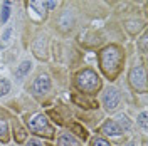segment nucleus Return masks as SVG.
<instances>
[{
    "label": "nucleus",
    "mask_w": 148,
    "mask_h": 146,
    "mask_svg": "<svg viewBox=\"0 0 148 146\" xmlns=\"http://www.w3.org/2000/svg\"><path fill=\"white\" fill-rule=\"evenodd\" d=\"M5 133H7V123L0 119V138H5Z\"/></svg>",
    "instance_id": "15"
},
{
    "label": "nucleus",
    "mask_w": 148,
    "mask_h": 146,
    "mask_svg": "<svg viewBox=\"0 0 148 146\" xmlns=\"http://www.w3.org/2000/svg\"><path fill=\"white\" fill-rule=\"evenodd\" d=\"M138 123H140V126H141L143 129H147V113H141V114H140Z\"/></svg>",
    "instance_id": "14"
},
{
    "label": "nucleus",
    "mask_w": 148,
    "mask_h": 146,
    "mask_svg": "<svg viewBox=\"0 0 148 146\" xmlns=\"http://www.w3.org/2000/svg\"><path fill=\"white\" fill-rule=\"evenodd\" d=\"M14 131H17V138H15V139H17L18 143H22V141L25 139V133H24V129L18 128V126H14ZM14 136H15V134H14Z\"/></svg>",
    "instance_id": "13"
},
{
    "label": "nucleus",
    "mask_w": 148,
    "mask_h": 146,
    "mask_svg": "<svg viewBox=\"0 0 148 146\" xmlns=\"http://www.w3.org/2000/svg\"><path fill=\"white\" fill-rule=\"evenodd\" d=\"M56 7V2L54 0H51V2H49V9H54Z\"/></svg>",
    "instance_id": "20"
},
{
    "label": "nucleus",
    "mask_w": 148,
    "mask_h": 146,
    "mask_svg": "<svg viewBox=\"0 0 148 146\" xmlns=\"http://www.w3.org/2000/svg\"><path fill=\"white\" fill-rule=\"evenodd\" d=\"M30 69H32V62H30V61H24V62L17 67V71H15V77H17V79L25 77V76L30 72Z\"/></svg>",
    "instance_id": "9"
},
{
    "label": "nucleus",
    "mask_w": 148,
    "mask_h": 146,
    "mask_svg": "<svg viewBox=\"0 0 148 146\" xmlns=\"http://www.w3.org/2000/svg\"><path fill=\"white\" fill-rule=\"evenodd\" d=\"M130 82L136 91H145L147 89V74L141 65H136L130 71Z\"/></svg>",
    "instance_id": "3"
},
{
    "label": "nucleus",
    "mask_w": 148,
    "mask_h": 146,
    "mask_svg": "<svg viewBox=\"0 0 148 146\" xmlns=\"http://www.w3.org/2000/svg\"><path fill=\"white\" fill-rule=\"evenodd\" d=\"M92 146H110V143L104 141V139H101V138H96V139L92 141Z\"/></svg>",
    "instance_id": "16"
},
{
    "label": "nucleus",
    "mask_w": 148,
    "mask_h": 146,
    "mask_svg": "<svg viewBox=\"0 0 148 146\" xmlns=\"http://www.w3.org/2000/svg\"><path fill=\"white\" fill-rule=\"evenodd\" d=\"M10 92V82L7 79H0V98Z\"/></svg>",
    "instance_id": "12"
},
{
    "label": "nucleus",
    "mask_w": 148,
    "mask_h": 146,
    "mask_svg": "<svg viewBox=\"0 0 148 146\" xmlns=\"http://www.w3.org/2000/svg\"><path fill=\"white\" fill-rule=\"evenodd\" d=\"M34 92L36 94H46L49 89H51V79L47 77L46 74H42V76H39L36 81H34Z\"/></svg>",
    "instance_id": "6"
},
{
    "label": "nucleus",
    "mask_w": 148,
    "mask_h": 146,
    "mask_svg": "<svg viewBox=\"0 0 148 146\" xmlns=\"http://www.w3.org/2000/svg\"><path fill=\"white\" fill-rule=\"evenodd\" d=\"M59 146H77V141H76L73 136L64 134V136L59 138Z\"/></svg>",
    "instance_id": "10"
},
{
    "label": "nucleus",
    "mask_w": 148,
    "mask_h": 146,
    "mask_svg": "<svg viewBox=\"0 0 148 146\" xmlns=\"http://www.w3.org/2000/svg\"><path fill=\"white\" fill-rule=\"evenodd\" d=\"M121 62V52L118 47L110 46L101 52V67L108 76H114L120 69Z\"/></svg>",
    "instance_id": "1"
},
{
    "label": "nucleus",
    "mask_w": 148,
    "mask_h": 146,
    "mask_svg": "<svg viewBox=\"0 0 148 146\" xmlns=\"http://www.w3.org/2000/svg\"><path fill=\"white\" fill-rule=\"evenodd\" d=\"M29 5H30V9L34 10L39 17H46V12H47L46 0H30Z\"/></svg>",
    "instance_id": "8"
},
{
    "label": "nucleus",
    "mask_w": 148,
    "mask_h": 146,
    "mask_svg": "<svg viewBox=\"0 0 148 146\" xmlns=\"http://www.w3.org/2000/svg\"><path fill=\"white\" fill-rule=\"evenodd\" d=\"M118 119H120L121 123H125V128H126V129L130 128V123H128V119H126V116H123V114H121V116H118Z\"/></svg>",
    "instance_id": "17"
},
{
    "label": "nucleus",
    "mask_w": 148,
    "mask_h": 146,
    "mask_svg": "<svg viewBox=\"0 0 148 146\" xmlns=\"http://www.w3.org/2000/svg\"><path fill=\"white\" fill-rule=\"evenodd\" d=\"M120 99H121V96L116 87H108L106 92L103 94V104H104V108L108 111L116 109L120 106Z\"/></svg>",
    "instance_id": "4"
},
{
    "label": "nucleus",
    "mask_w": 148,
    "mask_h": 146,
    "mask_svg": "<svg viewBox=\"0 0 148 146\" xmlns=\"http://www.w3.org/2000/svg\"><path fill=\"white\" fill-rule=\"evenodd\" d=\"M101 133H104L106 136H120L121 133V128H120V124L116 123V121H106L104 124L101 126Z\"/></svg>",
    "instance_id": "7"
},
{
    "label": "nucleus",
    "mask_w": 148,
    "mask_h": 146,
    "mask_svg": "<svg viewBox=\"0 0 148 146\" xmlns=\"http://www.w3.org/2000/svg\"><path fill=\"white\" fill-rule=\"evenodd\" d=\"M141 46H143V52L147 50V35L143 37V40H141Z\"/></svg>",
    "instance_id": "19"
},
{
    "label": "nucleus",
    "mask_w": 148,
    "mask_h": 146,
    "mask_svg": "<svg viewBox=\"0 0 148 146\" xmlns=\"http://www.w3.org/2000/svg\"><path fill=\"white\" fill-rule=\"evenodd\" d=\"M126 146H136V145H135V143H128Z\"/></svg>",
    "instance_id": "21"
},
{
    "label": "nucleus",
    "mask_w": 148,
    "mask_h": 146,
    "mask_svg": "<svg viewBox=\"0 0 148 146\" xmlns=\"http://www.w3.org/2000/svg\"><path fill=\"white\" fill-rule=\"evenodd\" d=\"M10 3H12V0H5V2H3V5H2V22H7V20H9Z\"/></svg>",
    "instance_id": "11"
},
{
    "label": "nucleus",
    "mask_w": 148,
    "mask_h": 146,
    "mask_svg": "<svg viewBox=\"0 0 148 146\" xmlns=\"http://www.w3.org/2000/svg\"><path fill=\"white\" fill-rule=\"evenodd\" d=\"M25 146H42V145H40L37 139H29V143H27Z\"/></svg>",
    "instance_id": "18"
},
{
    "label": "nucleus",
    "mask_w": 148,
    "mask_h": 146,
    "mask_svg": "<svg viewBox=\"0 0 148 146\" xmlns=\"http://www.w3.org/2000/svg\"><path fill=\"white\" fill-rule=\"evenodd\" d=\"M76 84H77V87H79L81 91H84V92H94L98 87H99V77L96 76L94 71L86 69V71L77 74Z\"/></svg>",
    "instance_id": "2"
},
{
    "label": "nucleus",
    "mask_w": 148,
    "mask_h": 146,
    "mask_svg": "<svg viewBox=\"0 0 148 146\" xmlns=\"http://www.w3.org/2000/svg\"><path fill=\"white\" fill-rule=\"evenodd\" d=\"M29 128L32 131H36V133H39V134H42V131H46V136L52 134V129L49 128L46 116H42V114H36L34 118L30 119L29 121Z\"/></svg>",
    "instance_id": "5"
}]
</instances>
